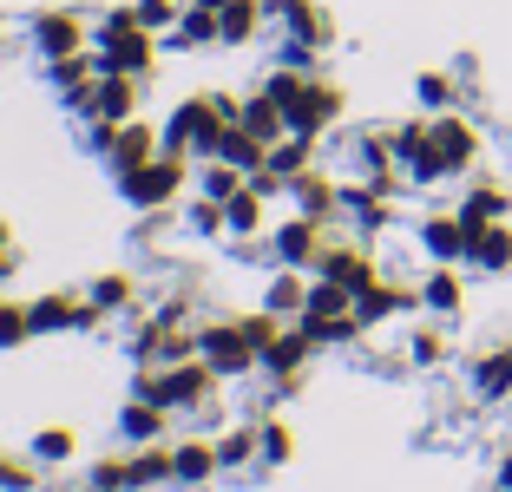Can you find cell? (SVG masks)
Returning <instances> with one entry per match:
<instances>
[{
  "instance_id": "obj_6",
  "label": "cell",
  "mask_w": 512,
  "mask_h": 492,
  "mask_svg": "<svg viewBox=\"0 0 512 492\" xmlns=\"http://www.w3.org/2000/svg\"><path fill=\"white\" fill-rule=\"evenodd\" d=\"M322 263H329V283H342V289H375V269H368L362 250H335V256H322Z\"/></svg>"
},
{
  "instance_id": "obj_7",
  "label": "cell",
  "mask_w": 512,
  "mask_h": 492,
  "mask_svg": "<svg viewBox=\"0 0 512 492\" xmlns=\"http://www.w3.org/2000/svg\"><path fill=\"white\" fill-rule=\"evenodd\" d=\"M427 309H440V315H453L460 309V276H453V269H434V276H427Z\"/></svg>"
},
{
  "instance_id": "obj_5",
  "label": "cell",
  "mask_w": 512,
  "mask_h": 492,
  "mask_svg": "<svg viewBox=\"0 0 512 492\" xmlns=\"http://www.w3.org/2000/svg\"><path fill=\"white\" fill-rule=\"evenodd\" d=\"M506 204H512V197L499 191V184H480V191L460 204V224H467V237H473L480 224H499V217H506Z\"/></svg>"
},
{
  "instance_id": "obj_10",
  "label": "cell",
  "mask_w": 512,
  "mask_h": 492,
  "mask_svg": "<svg viewBox=\"0 0 512 492\" xmlns=\"http://www.w3.org/2000/svg\"><path fill=\"white\" fill-rule=\"evenodd\" d=\"M421 99H427V105H447V99H453V86H447L440 73H427V79H421Z\"/></svg>"
},
{
  "instance_id": "obj_3",
  "label": "cell",
  "mask_w": 512,
  "mask_h": 492,
  "mask_svg": "<svg viewBox=\"0 0 512 492\" xmlns=\"http://www.w3.org/2000/svg\"><path fill=\"white\" fill-rule=\"evenodd\" d=\"M473 388H480L486 401H506V394H512V342H506V348H493V355L473 368Z\"/></svg>"
},
{
  "instance_id": "obj_1",
  "label": "cell",
  "mask_w": 512,
  "mask_h": 492,
  "mask_svg": "<svg viewBox=\"0 0 512 492\" xmlns=\"http://www.w3.org/2000/svg\"><path fill=\"white\" fill-rule=\"evenodd\" d=\"M427 138H434L440 171H467L473 151H480V132H473L467 119H434V125H427Z\"/></svg>"
},
{
  "instance_id": "obj_4",
  "label": "cell",
  "mask_w": 512,
  "mask_h": 492,
  "mask_svg": "<svg viewBox=\"0 0 512 492\" xmlns=\"http://www.w3.org/2000/svg\"><path fill=\"white\" fill-rule=\"evenodd\" d=\"M421 243L440 256V263H453V256H467V224H460V210H453V217H434V224L421 230Z\"/></svg>"
},
{
  "instance_id": "obj_2",
  "label": "cell",
  "mask_w": 512,
  "mask_h": 492,
  "mask_svg": "<svg viewBox=\"0 0 512 492\" xmlns=\"http://www.w3.org/2000/svg\"><path fill=\"white\" fill-rule=\"evenodd\" d=\"M467 256H473L480 269H512V230H506V224H480V230L467 237Z\"/></svg>"
},
{
  "instance_id": "obj_9",
  "label": "cell",
  "mask_w": 512,
  "mask_h": 492,
  "mask_svg": "<svg viewBox=\"0 0 512 492\" xmlns=\"http://www.w3.org/2000/svg\"><path fill=\"white\" fill-rule=\"evenodd\" d=\"M309 250H316V230H309V224H289L283 230V256H309Z\"/></svg>"
},
{
  "instance_id": "obj_8",
  "label": "cell",
  "mask_w": 512,
  "mask_h": 492,
  "mask_svg": "<svg viewBox=\"0 0 512 492\" xmlns=\"http://www.w3.org/2000/svg\"><path fill=\"white\" fill-rule=\"evenodd\" d=\"M211 361H224V368H243V361H250V342H243V335H211Z\"/></svg>"
}]
</instances>
